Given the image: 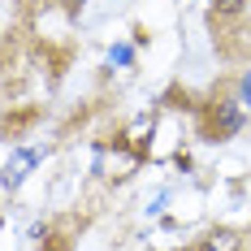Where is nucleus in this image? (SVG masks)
Here are the masks:
<instances>
[{"label":"nucleus","mask_w":251,"mask_h":251,"mask_svg":"<svg viewBox=\"0 0 251 251\" xmlns=\"http://www.w3.org/2000/svg\"><path fill=\"white\" fill-rule=\"evenodd\" d=\"M247 122V108L238 100V91H229V96H217V100L203 108V134L212 139V143H221L229 134H238Z\"/></svg>","instance_id":"f257e3e1"},{"label":"nucleus","mask_w":251,"mask_h":251,"mask_svg":"<svg viewBox=\"0 0 251 251\" xmlns=\"http://www.w3.org/2000/svg\"><path fill=\"white\" fill-rule=\"evenodd\" d=\"M39 165V148H26V151H13V160L4 165V186L9 191H18L26 177H30V169Z\"/></svg>","instance_id":"f03ea898"},{"label":"nucleus","mask_w":251,"mask_h":251,"mask_svg":"<svg viewBox=\"0 0 251 251\" xmlns=\"http://www.w3.org/2000/svg\"><path fill=\"white\" fill-rule=\"evenodd\" d=\"M200 251H238V234L234 229H212Z\"/></svg>","instance_id":"7ed1b4c3"},{"label":"nucleus","mask_w":251,"mask_h":251,"mask_svg":"<svg viewBox=\"0 0 251 251\" xmlns=\"http://www.w3.org/2000/svg\"><path fill=\"white\" fill-rule=\"evenodd\" d=\"M212 9H217L221 18H238V13L247 9V0H212Z\"/></svg>","instance_id":"20e7f679"},{"label":"nucleus","mask_w":251,"mask_h":251,"mask_svg":"<svg viewBox=\"0 0 251 251\" xmlns=\"http://www.w3.org/2000/svg\"><path fill=\"white\" fill-rule=\"evenodd\" d=\"M238 100H243V108H247V117H251V70H243V78H238Z\"/></svg>","instance_id":"39448f33"},{"label":"nucleus","mask_w":251,"mask_h":251,"mask_svg":"<svg viewBox=\"0 0 251 251\" xmlns=\"http://www.w3.org/2000/svg\"><path fill=\"white\" fill-rule=\"evenodd\" d=\"M108 61H113V65H130V48H122V44H117V48L108 52Z\"/></svg>","instance_id":"423d86ee"},{"label":"nucleus","mask_w":251,"mask_h":251,"mask_svg":"<svg viewBox=\"0 0 251 251\" xmlns=\"http://www.w3.org/2000/svg\"><path fill=\"white\" fill-rule=\"evenodd\" d=\"M61 4H65V9H70V13H78V9H82V4H87V0H61Z\"/></svg>","instance_id":"0eeeda50"}]
</instances>
